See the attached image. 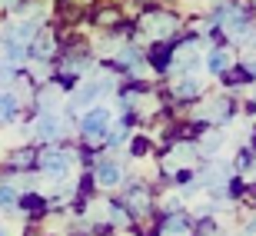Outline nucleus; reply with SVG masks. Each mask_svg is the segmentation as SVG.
<instances>
[{"mask_svg": "<svg viewBox=\"0 0 256 236\" xmlns=\"http://www.w3.org/2000/svg\"><path fill=\"white\" fill-rule=\"evenodd\" d=\"M34 130H37L40 140H54V136H60V133H64V123H60L57 114H44L37 120V126H34Z\"/></svg>", "mask_w": 256, "mask_h": 236, "instance_id": "nucleus-1", "label": "nucleus"}, {"mask_svg": "<svg viewBox=\"0 0 256 236\" xmlns=\"http://www.w3.org/2000/svg\"><path fill=\"white\" fill-rule=\"evenodd\" d=\"M70 163H74V153H66V150L64 153H47V156H44V170L60 176V173L70 170Z\"/></svg>", "mask_w": 256, "mask_h": 236, "instance_id": "nucleus-2", "label": "nucleus"}, {"mask_svg": "<svg viewBox=\"0 0 256 236\" xmlns=\"http://www.w3.org/2000/svg\"><path fill=\"white\" fill-rule=\"evenodd\" d=\"M106 123H110V116H106L104 110H94V114H86V116H84V133L96 140V136L106 130Z\"/></svg>", "mask_w": 256, "mask_h": 236, "instance_id": "nucleus-3", "label": "nucleus"}, {"mask_svg": "<svg viewBox=\"0 0 256 236\" xmlns=\"http://www.w3.org/2000/svg\"><path fill=\"white\" fill-rule=\"evenodd\" d=\"M96 180H100L104 186H116V183H120V166H116L114 160L100 163V170H96Z\"/></svg>", "mask_w": 256, "mask_h": 236, "instance_id": "nucleus-4", "label": "nucleus"}, {"mask_svg": "<svg viewBox=\"0 0 256 236\" xmlns=\"http://www.w3.org/2000/svg\"><path fill=\"white\" fill-rule=\"evenodd\" d=\"M173 27H176V24H173V17H150V20H146V30H150V34H156V37L173 34Z\"/></svg>", "mask_w": 256, "mask_h": 236, "instance_id": "nucleus-5", "label": "nucleus"}, {"mask_svg": "<svg viewBox=\"0 0 256 236\" xmlns=\"http://www.w3.org/2000/svg\"><path fill=\"white\" fill-rule=\"evenodd\" d=\"M163 236H186V223L180 216H173L166 226H163Z\"/></svg>", "mask_w": 256, "mask_h": 236, "instance_id": "nucleus-6", "label": "nucleus"}, {"mask_svg": "<svg viewBox=\"0 0 256 236\" xmlns=\"http://www.w3.org/2000/svg\"><path fill=\"white\" fill-rule=\"evenodd\" d=\"M230 66V54L216 50V54H210V70H226Z\"/></svg>", "mask_w": 256, "mask_h": 236, "instance_id": "nucleus-7", "label": "nucleus"}, {"mask_svg": "<svg viewBox=\"0 0 256 236\" xmlns=\"http://www.w3.org/2000/svg\"><path fill=\"white\" fill-rule=\"evenodd\" d=\"M14 106H17V100H14V96H0V120L14 114Z\"/></svg>", "mask_w": 256, "mask_h": 236, "instance_id": "nucleus-8", "label": "nucleus"}, {"mask_svg": "<svg viewBox=\"0 0 256 236\" xmlns=\"http://www.w3.org/2000/svg\"><path fill=\"white\" fill-rule=\"evenodd\" d=\"M14 196H17V193L10 186H0V203H14Z\"/></svg>", "mask_w": 256, "mask_h": 236, "instance_id": "nucleus-9", "label": "nucleus"}, {"mask_svg": "<svg viewBox=\"0 0 256 236\" xmlns=\"http://www.w3.org/2000/svg\"><path fill=\"white\" fill-rule=\"evenodd\" d=\"M243 236H256V216L246 223V230H243Z\"/></svg>", "mask_w": 256, "mask_h": 236, "instance_id": "nucleus-10", "label": "nucleus"}]
</instances>
